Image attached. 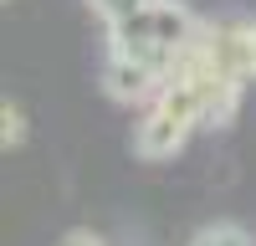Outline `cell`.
<instances>
[{"mask_svg":"<svg viewBox=\"0 0 256 246\" xmlns=\"http://www.w3.org/2000/svg\"><path fill=\"white\" fill-rule=\"evenodd\" d=\"M210 67L230 82H256V20H205Z\"/></svg>","mask_w":256,"mask_h":246,"instance_id":"obj_2","label":"cell"},{"mask_svg":"<svg viewBox=\"0 0 256 246\" xmlns=\"http://www.w3.org/2000/svg\"><path fill=\"white\" fill-rule=\"evenodd\" d=\"M190 134H195V123H190V118H180L174 108L154 102V108H144V123L134 128V154L148 159V164H164V159L184 154Z\"/></svg>","mask_w":256,"mask_h":246,"instance_id":"obj_3","label":"cell"},{"mask_svg":"<svg viewBox=\"0 0 256 246\" xmlns=\"http://www.w3.org/2000/svg\"><path fill=\"white\" fill-rule=\"evenodd\" d=\"M56 246H108V236H98V231H92V226H72V231H67V236H62Z\"/></svg>","mask_w":256,"mask_h":246,"instance_id":"obj_7","label":"cell"},{"mask_svg":"<svg viewBox=\"0 0 256 246\" xmlns=\"http://www.w3.org/2000/svg\"><path fill=\"white\" fill-rule=\"evenodd\" d=\"M26 134H31V123H26V108H20L16 98H6L0 102V149H20V144H26Z\"/></svg>","mask_w":256,"mask_h":246,"instance_id":"obj_4","label":"cell"},{"mask_svg":"<svg viewBox=\"0 0 256 246\" xmlns=\"http://www.w3.org/2000/svg\"><path fill=\"white\" fill-rule=\"evenodd\" d=\"M82 6H88V10L102 20V26H113V20H128L134 10H144L148 0H82Z\"/></svg>","mask_w":256,"mask_h":246,"instance_id":"obj_6","label":"cell"},{"mask_svg":"<svg viewBox=\"0 0 256 246\" xmlns=\"http://www.w3.org/2000/svg\"><path fill=\"white\" fill-rule=\"evenodd\" d=\"M164 82H169L164 67L138 62L128 52H108V62H102V92H108V102H118V108H154Z\"/></svg>","mask_w":256,"mask_h":246,"instance_id":"obj_1","label":"cell"},{"mask_svg":"<svg viewBox=\"0 0 256 246\" xmlns=\"http://www.w3.org/2000/svg\"><path fill=\"white\" fill-rule=\"evenodd\" d=\"M190 246H256V241L241 231L236 220H216V226H205V231L190 241Z\"/></svg>","mask_w":256,"mask_h":246,"instance_id":"obj_5","label":"cell"}]
</instances>
